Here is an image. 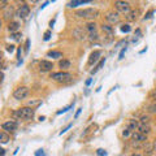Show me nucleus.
I'll return each mask as SVG.
<instances>
[{
	"label": "nucleus",
	"mask_w": 156,
	"mask_h": 156,
	"mask_svg": "<svg viewBox=\"0 0 156 156\" xmlns=\"http://www.w3.org/2000/svg\"><path fill=\"white\" fill-rule=\"evenodd\" d=\"M105 20L109 22V25H114V23H118V22H120L118 12H109L108 14L105 16Z\"/></svg>",
	"instance_id": "nucleus-8"
},
{
	"label": "nucleus",
	"mask_w": 156,
	"mask_h": 156,
	"mask_svg": "<svg viewBox=\"0 0 156 156\" xmlns=\"http://www.w3.org/2000/svg\"><path fill=\"white\" fill-rule=\"evenodd\" d=\"M153 12H155V10H153V9H151L150 12H148L147 14L144 16V18H143V20H148V18H151V17H152V14H153Z\"/></svg>",
	"instance_id": "nucleus-37"
},
{
	"label": "nucleus",
	"mask_w": 156,
	"mask_h": 156,
	"mask_svg": "<svg viewBox=\"0 0 156 156\" xmlns=\"http://www.w3.org/2000/svg\"><path fill=\"white\" fill-rule=\"evenodd\" d=\"M47 5H48V1H46V3H44V4H43V5H42V7H40V10H42V9H44V8H46Z\"/></svg>",
	"instance_id": "nucleus-44"
},
{
	"label": "nucleus",
	"mask_w": 156,
	"mask_h": 156,
	"mask_svg": "<svg viewBox=\"0 0 156 156\" xmlns=\"http://www.w3.org/2000/svg\"><path fill=\"white\" fill-rule=\"evenodd\" d=\"M21 53H22V49H21V47H18L17 48V59L20 62H22V60H21Z\"/></svg>",
	"instance_id": "nucleus-35"
},
{
	"label": "nucleus",
	"mask_w": 156,
	"mask_h": 156,
	"mask_svg": "<svg viewBox=\"0 0 156 156\" xmlns=\"http://www.w3.org/2000/svg\"><path fill=\"white\" fill-rule=\"evenodd\" d=\"M88 39H90L91 42H98V40H99V35H98V33L88 34Z\"/></svg>",
	"instance_id": "nucleus-26"
},
{
	"label": "nucleus",
	"mask_w": 156,
	"mask_h": 156,
	"mask_svg": "<svg viewBox=\"0 0 156 156\" xmlns=\"http://www.w3.org/2000/svg\"><path fill=\"white\" fill-rule=\"evenodd\" d=\"M52 68H53V64H52L51 61L42 60V61L39 62V69H40V72H49V70H52Z\"/></svg>",
	"instance_id": "nucleus-10"
},
{
	"label": "nucleus",
	"mask_w": 156,
	"mask_h": 156,
	"mask_svg": "<svg viewBox=\"0 0 156 156\" xmlns=\"http://www.w3.org/2000/svg\"><path fill=\"white\" fill-rule=\"evenodd\" d=\"M72 126H73V124H68L66 126H65L64 129H62L61 131H60V135H62V134H64V133H66L68 130H69V129H70V127H72Z\"/></svg>",
	"instance_id": "nucleus-30"
},
{
	"label": "nucleus",
	"mask_w": 156,
	"mask_h": 156,
	"mask_svg": "<svg viewBox=\"0 0 156 156\" xmlns=\"http://www.w3.org/2000/svg\"><path fill=\"white\" fill-rule=\"evenodd\" d=\"M51 1H56V0H51Z\"/></svg>",
	"instance_id": "nucleus-53"
},
{
	"label": "nucleus",
	"mask_w": 156,
	"mask_h": 156,
	"mask_svg": "<svg viewBox=\"0 0 156 156\" xmlns=\"http://www.w3.org/2000/svg\"><path fill=\"white\" fill-rule=\"evenodd\" d=\"M148 121H150V117L148 116H142L140 117V122H143V124H148Z\"/></svg>",
	"instance_id": "nucleus-32"
},
{
	"label": "nucleus",
	"mask_w": 156,
	"mask_h": 156,
	"mask_svg": "<svg viewBox=\"0 0 156 156\" xmlns=\"http://www.w3.org/2000/svg\"><path fill=\"white\" fill-rule=\"evenodd\" d=\"M59 66L61 68V69H68V68H70V61L69 60H60L59 62Z\"/></svg>",
	"instance_id": "nucleus-23"
},
{
	"label": "nucleus",
	"mask_w": 156,
	"mask_h": 156,
	"mask_svg": "<svg viewBox=\"0 0 156 156\" xmlns=\"http://www.w3.org/2000/svg\"><path fill=\"white\" fill-rule=\"evenodd\" d=\"M130 30H131V27H130L129 23H125V25L121 26V31H122V33H129Z\"/></svg>",
	"instance_id": "nucleus-28"
},
{
	"label": "nucleus",
	"mask_w": 156,
	"mask_h": 156,
	"mask_svg": "<svg viewBox=\"0 0 156 156\" xmlns=\"http://www.w3.org/2000/svg\"><path fill=\"white\" fill-rule=\"evenodd\" d=\"M138 14H139V10H131V12L127 13L126 20L127 21H135L138 18Z\"/></svg>",
	"instance_id": "nucleus-17"
},
{
	"label": "nucleus",
	"mask_w": 156,
	"mask_h": 156,
	"mask_svg": "<svg viewBox=\"0 0 156 156\" xmlns=\"http://www.w3.org/2000/svg\"><path fill=\"white\" fill-rule=\"evenodd\" d=\"M131 137L135 142H147V135L140 131H133Z\"/></svg>",
	"instance_id": "nucleus-12"
},
{
	"label": "nucleus",
	"mask_w": 156,
	"mask_h": 156,
	"mask_svg": "<svg viewBox=\"0 0 156 156\" xmlns=\"http://www.w3.org/2000/svg\"><path fill=\"white\" fill-rule=\"evenodd\" d=\"M18 124L16 121H12V120H9V121H5L1 124V129L4 130V131H8V133H12L16 129H17Z\"/></svg>",
	"instance_id": "nucleus-6"
},
{
	"label": "nucleus",
	"mask_w": 156,
	"mask_h": 156,
	"mask_svg": "<svg viewBox=\"0 0 156 156\" xmlns=\"http://www.w3.org/2000/svg\"><path fill=\"white\" fill-rule=\"evenodd\" d=\"M152 147H153V151H155V152H156V139L153 140V144H152Z\"/></svg>",
	"instance_id": "nucleus-46"
},
{
	"label": "nucleus",
	"mask_w": 156,
	"mask_h": 156,
	"mask_svg": "<svg viewBox=\"0 0 156 156\" xmlns=\"http://www.w3.org/2000/svg\"><path fill=\"white\" fill-rule=\"evenodd\" d=\"M81 112H82V109H78V111H77V113H75V116H74V118H78V116H79V114H81Z\"/></svg>",
	"instance_id": "nucleus-42"
},
{
	"label": "nucleus",
	"mask_w": 156,
	"mask_h": 156,
	"mask_svg": "<svg viewBox=\"0 0 156 156\" xmlns=\"http://www.w3.org/2000/svg\"><path fill=\"white\" fill-rule=\"evenodd\" d=\"M155 96H156V88H155Z\"/></svg>",
	"instance_id": "nucleus-52"
},
{
	"label": "nucleus",
	"mask_w": 156,
	"mask_h": 156,
	"mask_svg": "<svg viewBox=\"0 0 156 156\" xmlns=\"http://www.w3.org/2000/svg\"><path fill=\"white\" fill-rule=\"evenodd\" d=\"M14 14V9L12 7H7L5 9H3V16H4V20H10Z\"/></svg>",
	"instance_id": "nucleus-13"
},
{
	"label": "nucleus",
	"mask_w": 156,
	"mask_h": 156,
	"mask_svg": "<svg viewBox=\"0 0 156 156\" xmlns=\"http://www.w3.org/2000/svg\"><path fill=\"white\" fill-rule=\"evenodd\" d=\"M0 151H1V156H5V150H4V148H1Z\"/></svg>",
	"instance_id": "nucleus-48"
},
{
	"label": "nucleus",
	"mask_w": 156,
	"mask_h": 156,
	"mask_svg": "<svg viewBox=\"0 0 156 156\" xmlns=\"http://www.w3.org/2000/svg\"><path fill=\"white\" fill-rule=\"evenodd\" d=\"M100 56H101V51H99V49L91 52L90 57H88V61H87L88 65H92V64H95V62H98V60H99V57Z\"/></svg>",
	"instance_id": "nucleus-11"
},
{
	"label": "nucleus",
	"mask_w": 156,
	"mask_h": 156,
	"mask_svg": "<svg viewBox=\"0 0 156 156\" xmlns=\"http://www.w3.org/2000/svg\"><path fill=\"white\" fill-rule=\"evenodd\" d=\"M138 131H140V133H143V134L147 135L148 133L151 131V126H150V124H143V122H140L139 126H138Z\"/></svg>",
	"instance_id": "nucleus-14"
},
{
	"label": "nucleus",
	"mask_w": 156,
	"mask_h": 156,
	"mask_svg": "<svg viewBox=\"0 0 156 156\" xmlns=\"http://www.w3.org/2000/svg\"><path fill=\"white\" fill-rule=\"evenodd\" d=\"M29 13H30V7H29L27 4H23V5H21V7L18 8L17 14H18V17H21L22 20H25V18L29 16Z\"/></svg>",
	"instance_id": "nucleus-9"
},
{
	"label": "nucleus",
	"mask_w": 156,
	"mask_h": 156,
	"mask_svg": "<svg viewBox=\"0 0 156 156\" xmlns=\"http://www.w3.org/2000/svg\"><path fill=\"white\" fill-rule=\"evenodd\" d=\"M35 156H46V152H44V150H38V151H35Z\"/></svg>",
	"instance_id": "nucleus-33"
},
{
	"label": "nucleus",
	"mask_w": 156,
	"mask_h": 156,
	"mask_svg": "<svg viewBox=\"0 0 156 156\" xmlns=\"http://www.w3.org/2000/svg\"><path fill=\"white\" fill-rule=\"evenodd\" d=\"M90 0H72V1L69 3V7L70 8H75L78 7V5H82V4H86V3H88Z\"/></svg>",
	"instance_id": "nucleus-18"
},
{
	"label": "nucleus",
	"mask_w": 156,
	"mask_h": 156,
	"mask_svg": "<svg viewBox=\"0 0 156 156\" xmlns=\"http://www.w3.org/2000/svg\"><path fill=\"white\" fill-rule=\"evenodd\" d=\"M91 82H92V78H88V79L86 81V86H90Z\"/></svg>",
	"instance_id": "nucleus-43"
},
{
	"label": "nucleus",
	"mask_w": 156,
	"mask_h": 156,
	"mask_svg": "<svg viewBox=\"0 0 156 156\" xmlns=\"http://www.w3.org/2000/svg\"><path fill=\"white\" fill-rule=\"evenodd\" d=\"M125 52H126V47H124V48L121 49V52H120V55H118V60H122V59H124Z\"/></svg>",
	"instance_id": "nucleus-34"
},
{
	"label": "nucleus",
	"mask_w": 156,
	"mask_h": 156,
	"mask_svg": "<svg viewBox=\"0 0 156 156\" xmlns=\"http://www.w3.org/2000/svg\"><path fill=\"white\" fill-rule=\"evenodd\" d=\"M20 36H21L20 33H12V38L14 39V40H18V39H20Z\"/></svg>",
	"instance_id": "nucleus-39"
},
{
	"label": "nucleus",
	"mask_w": 156,
	"mask_h": 156,
	"mask_svg": "<svg viewBox=\"0 0 156 156\" xmlns=\"http://www.w3.org/2000/svg\"><path fill=\"white\" fill-rule=\"evenodd\" d=\"M72 107H73V104H70V105H68V107H64V108H62V109H60V111H57V112H56V114H62V113H65V112H68L70 108H72Z\"/></svg>",
	"instance_id": "nucleus-27"
},
{
	"label": "nucleus",
	"mask_w": 156,
	"mask_h": 156,
	"mask_svg": "<svg viewBox=\"0 0 156 156\" xmlns=\"http://www.w3.org/2000/svg\"><path fill=\"white\" fill-rule=\"evenodd\" d=\"M18 29H20V23L16 22V21H10V22L8 23V30H9L10 33H16Z\"/></svg>",
	"instance_id": "nucleus-16"
},
{
	"label": "nucleus",
	"mask_w": 156,
	"mask_h": 156,
	"mask_svg": "<svg viewBox=\"0 0 156 156\" xmlns=\"http://www.w3.org/2000/svg\"><path fill=\"white\" fill-rule=\"evenodd\" d=\"M29 48H30V39H26V43H25V51L29 52Z\"/></svg>",
	"instance_id": "nucleus-40"
},
{
	"label": "nucleus",
	"mask_w": 156,
	"mask_h": 156,
	"mask_svg": "<svg viewBox=\"0 0 156 156\" xmlns=\"http://www.w3.org/2000/svg\"><path fill=\"white\" fill-rule=\"evenodd\" d=\"M13 114L21 120H31L34 117V109L30 108V107H22V108L14 111Z\"/></svg>",
	"instance_id": "nucleus-1"
},
{
	"label": "nucleus",
	"mask_w": 156,
	"mask_h": 156,
	"mask_svg": "<svg viewBox=\"0 0 156 156\" xmlns=\"http://www.w3.org/2000/svg\"><path fill=\"white\" fill-rule=\"evenodd\" d=\"M86 29H83L82 26H78V27H75L74 30H73V36H74L75 39H78V40H85L86 39Z\"/></svg>",
	"instance_id": "nucleus-7"
},
{
	"label": "nucleus",
	"mask_w": 156,
	"mask_h": 156,
	"mask_svg": "<svg viewBox=\"0 0 156 156\" xmlns=\"http://www.w3.org/2000/svg\"><path fill=\"white\" fill-rule=\"evenodd\" d=\"M7 51L12 53V52L14 51V46H13V44H8V46H7Z\"/></svg>",
	"instance_id": "nucleus-41"
},
{
	"label": "nucleus",
	"mask_w": 156,
	"mask_h": 156,
	"mask_svg": "<svg viewBox=\"0 0 156 156\" xmlns=\"http://www.w3.org/2000/svg\"><path fill=\"white\" fill-rule=\"evenodd\" d=\"M138 126H139V122L137 121V120H134V118H130L129 121H127V127H129L131 131H134V130H137L138 129Z\"/></svg>",
	"instance_id": "nucleus-15"
},
{
	"label": "nucleus",
	"mask_w": 156,
	"mask_h": 156,
	"mask_svg": "<svg viewBox=\"0 0 156 156\" xmlns=\"http://www.w3.org/2000/svg\"><path fill=\"white\" fill-rule=\"evenodd\" d=\"M27 95H29V88L26 86H21V87L16 88L14 92H13V96L17 100H23V99L27 98Z\"/></svg>",
	"instance_id": "nucleus-5"
},
{
	"label": "nucleus",
	"mask_w": 156,
	"mask_h": 156,
	"mask_svg": "<svg viewBox=\"0 0 156 156\" xmlns=\"http://www.w3.org/2000/svg\"><path fill=\"white\" fill-rule=\"evenodd\" d=\"M96 153H98V156H108V153H107L103 148H99V150L96 151Z\"/></svg>",
	"instance_id": "nucleus-29"
},
{
	"label": "nucleus",
	"mask_w": 156,
	"mask_h": 156,
	"mask_svg": "<svg viewBox=\"0 0 156 156\" xmlns=\"http://www.w3.org/2000/svg\"><path fill=\"white\" fill-rule=\"evenodd\" d=\"M75 16L81 18H87V20H92V18L98 17L99 12L98 9H94V8H86V9H81L75 12Z\"/></svg>",
	"instance_id": "nucleus-2"
},
{
	"label": "nucleus",
	"mask_w": 156,
	"mask_h": 156,
	"mask_svg": "<svg viewBox=\"0 0 156 156\" xmlns=\"http://www.w3.org/2000/svg\"><path fill=\"white\" fill-rule=\"evenodd\" d=\"M55 21H56V20H52L51 22H49V26H51V27H53V25H55Z\"/></svg>",
	"instance_id": "nucleus-47"
},
{
	"label": "nucleus",
	"mask_w": 156,
	"mask_h": 156,
	"mask_svg": "<svg viewBox=\"0 0 156 156\" xmlns=\"http://www.w3.org/2000/svg\"><path fill=\"white\" fill-rule=\"evenodd\" d=\"M0 140H1L3 144H5V143L9 140V135H8L5 131H1V133H0Z\"/></svg>",
	"instance_id": "nucleus-24"
},
{
	"label": "nucleus",
	"mask_w": 156,
	"mask_h": 156,
	"mask_svg": "<svg viewBox=\"0 0 156 156\" xmlns=\"http://www.w3.org/2000/svg\"><path fill=\"white\" fill-rule=\"evenodd\" d=\"M131 156H140V155H139V153H133Z\"/></svg>",
	"instance_id": "nucleus-50"
},
{
	"label": "nucleus",
	"mask_w": 156,
	"mask_h": 156,
	"mask_svg": "<svg viewBox=\"0 0 156 156\" xmlns=\"http://www.w3.org/2000/svg\"><path fill=\"white\" fill-rule=\"evenodd\" d=\"M114 8H116V10L118 13H125V14H127V13L130 12V4L127 1H125V0H117V1L114 3Z\"/></svg>",
	"instance_id": "nucleus-3"
},
{
	"label": "nucleus",
	"mask_w": 156,
	"mask_h": 156,
	"mask_svg": "<svg viewBox=\"0 0 156 156\" xmlns=\"http://www.w3.org/2000/svg\"><path fill=\"white\" fill-rule=\"evenodd\" d=\"M135 34H137L138 36H140V35H142V34H140V30H139V29H137V30H135Z\"/></svg>",
	"instance_id": "nucleus-45"
},
{
	"label": "nucleus",
	"mask_w": 156,
	"mask_h": 156,
	"mask_svg": "<svg viewBox=\"0 0 156 156\" xmlns=\"http://www.w3.org/2000/svg\"><path fill=\"white\" fill-rule=\"evenodd\" d=\"M148 111H150L151 113H156V104H152V105L148 107Z\"/></svg>",
	"instance_id": "nucleus-38"
},
{
	"label": "nucleus",
	"mask_w": 156,
	"mask_h": 156,
	"mask_svg": "<svg viewBox=\"0 0 156 156\" xmlns=\"http://www.w3.org/2000/svg\"><path fill=\"white\" fill-rule=\"evenodd\" d=\"M86 30H87L88 34L96 33V23L95 22H87V25H86Z\"/></svg>",
	"instance_id": "nucleus-20"
},
{
	"label": "nucleus",
	"mask_w": 156,
	"mask_h": 156,
	"mask_svg": "<svg viewBox=\"0 0 156 156\" xmlns=\"http://www.w3.org/2000/svg\"><path fill=\"white\" fill-rule=\"evenodd\" d=\"M30 1H31V3H36V1H38V0H30Z\"/></svg>",
	"instance_id": "nucleus-51"
},
{
	"label": "nucleus",
	"mask_w": 156,
	"mask_h": 156,
	"mask_svg": "<svg viewBox=\"0 0 156 156\" xmlns=\"http://www.w3.org/2000/svg\"><path fill=\"white\" fill-rule=\"evenodd\" d=\"M8 5V1L7 0H0V7H1V9H5Z\"/></svg>",
	"instance_id": "nucleus-36"
},
{
	"label": "nucleus",
	"mask_w": 156,
	"mask_h": 156,
	"mask_svg": "<svg viewBox=\"0 0 156 156\" xmlns=\"http://www.w3.org/2000/svg\"><path fill=\"white\" fill-rule=\"evenodd\" d=\"M51 78L55 81H57V82H66V81H69L70 78H72V74L68 72H56V73H52L51 74Z\"/></svg>",
	"instance_id": "nucleus-4"
},
{
	"label": "nucleus",
	"mask_w": 156,
	"mask_h": 156,
	"mask_svg": "<svg viewBox=\"0 0 156 156\" xmlns=\"http://www.w3.org/2000/svg\"><path fill=\"white\" fill-rule=\"evenodd\" d=\"M101 30H103L105 34H108L109 36H112V35H113V33H114L113 26H111V25H103V26H101Z\"/></svg>",
	"instance_id": "nucleus-19"
},
{
	"label": "nucleus",
	"mask_w": 156,
	"mask_h": 156,
	"mask_svg": "<svg viewBox=\"0 0 156 156\" xmlns=\"http://www.w3.org/2000/svg\"><path fill=\"white\" fill-rule=\"evenodd\" d=\"M104 62H105V59H101L100 60V61H99L98 62V65H96V66L95 68H94V69L92 70H91V74H95V73H98L99 72V70H100L101 69V68H103V65H104Z\"/></svg>",
	"instance_id": "nucleus-22"
},
{
	"label": "nucleus",
	"mask_w": 156,
	"mask_h": 156,
	"mask_svg": "<svg viewBox=\"0 0 156 156\" xmlns=\"http://www.w3.org/2000/svg\"><path fill=\"white\" fill-rule=\"evenodd\" d=\"M47 57H52V59H60V57H62V53L60 51H49V52H47Z\"/></svg>",
	"instance_id": "nucleus-21"
},
{
	"label": "nucleus",
	"mask_w": 156,
	"mask_h": 156,
	"mask_svg": "<svg viewBox=\"0 0 156 156\" xmlns=\"http://www.w3.org/2000/svg\"><path fill=\"white\" fill-rule=\"evenodd\" d=\"M49 38H51V31H46V33H44V36H43V39H44V40H49Z\"/></svg>",
	"instance_id": "nucleus-31"
},
{
	"label": "nucleus",
	"mask_w": 156,
	"mask_h": 156,
	"mask_svg": "<svg viewBox=\"0 0 156 156\" xmlns=\"http://www.w3.org/2000/svg\"><path fill=\"white\" fill-rule=\"evenodd\" d=\"M131 134H133V131H131V130H130L127 126L125 127L124 130H122V137H124V138H129Z\"/></svg>",
	"instance_id": "nucleus-25"
},
{
	"label": "nucleus",
	"mask_w": 156,
	"mask_h": 156,
	"mask_svg": "<svg viewBox=\"0 0 156 156\" xmlns=\"http://www.w3.org/2000/svg\"><path fill=\"white\" fill-rule=\"evenodd\" d=\"M43 120H46V117H44V116H40V117H39V121H43Z\"/></svg>",
	"instance_id": "nucleus-49"
}]
</instances>
